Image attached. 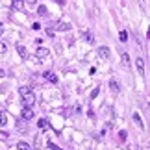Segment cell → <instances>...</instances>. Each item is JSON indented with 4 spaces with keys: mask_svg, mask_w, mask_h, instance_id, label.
<instances>
[{
    "mask_svg": "<svg viewBox=\"0 0 150 150\" xmlns=\"http://www.w3.org/2000/svg\"><path fill=\"white\" fill-rule=\"evenodd\" d=\"M11 8H13V9H17V11H22V9H24V0H13Z\"/></svg>",
    "mask_w": 150,
    "mask_h": 150,
    "instance_id": "52a82bcc",
    "label": "cell"
},
{
    "mask_svg": "<svg viewBox=\"0 0 150 150\" xmlns=\"http://www.w3.org/2000/svg\"><path fill=\"white\" fill-rule=\"evenodd\" d=\"M17 52H19V56L22 59H26L28 57V52H26V47H22V45H17Z\"/></svg>",
    "mask_w": 150,
    "mask_h": 150,
    "instance_id": "9c48e42d",
    "label": "cell"
},
{
    "mask_svg": "<svg viewBox=\"0 0 150 150\" xmlns=\"http://www.w3.org/2000/svg\"><path fill=\"white\" fill-rule=\"evenodd\" d=\"M85 39H87V41H89L91 45L95 43V39H93V33H91V32H85Z\"/></svg>",
    "mask_w": 150,
    "mask_h": 150,
    "instance_id": "ffe728a7",
    "label": "cell"
},
{
    "mask_svg": "<svg viewBox=\"0 0 150 150\" xmlns=\"http://www.w3.org/2000/svg\"><path fill=\"white\" fill-rule=\"evenodd\" d=\"M135 63H137V71H139V72L143 74V71H145V59H143V57L139 56V57L135 59Z\"/></svg>",
    "mask_w": 150,
    "mask_h": 150,
    "instance_id": "30bf717a",
    "label": "cell"
},
{
    "mask_svg": "<svg viewBox=\"0 0 150 150\" xmlns=\"http://www.w3.org/2000/svg\"><path fill=\"white\" fill-rule=\"evenodd\" d=\"M4 76V71H2V69H0V78H2Z\"/></svg>",
    "mask_w": 150,
    "mask_h": 150,
    "instance_id": "f1b7e54d",
    "label": "cell"
},
{
    "mask_svg": "<svg viewBox=\"0 0 150 150\" xmlns=\"http://www.w3.org/2000/svg\"><path fill=\"white\" fill-rule=\"evenodd\" d=\"M48 54H50V50L47 47H37L35 48V57H39V59H41V57H47Z\"/></svg>",
    "mask_w": 150,
    "mask_h": 150,
    "instance_id": "3957f363",
    "label": "cell"
},
{
    "mask_svg": "<svg viewBox=\"0 0 150 150\" xmlns=\"http://www.w3.org/2000/svg\"><path fill=\"white\" fill-rule=\"evenodd\" d=\"M54 2H57L59 6H65V4H67V0H54Z\"/></svg>",
    "mask_w": 150,
    "mask_h": 150,
    "instance_id": "4316f807",
    "label": "cell"
},
{
    "mask_svg": "<svg viewBox=\"0 0 150 150\" xmlns=\"http://www.w3.org/2000/svg\"><path fill=\"white\" fill-rule=\"evenodd\" d=\"M32 28H33V30H41V24H39V22H33Z\"/></svg>",
    "mask_w": 150,
    "mask_h": 150,
    "instance_id": "d4e9b609",
    "label": "cell"
},
{
    "mask_svg": "<svg viewBox=\"0 0 150 150\" xmlns=\"http://www.w3.org/2000/svg\"><path fill=\"white\" fill-rule=\"evenodd\" d=\"M119 39H120V43H126V41H128V32L122 30V32L119 33Z\"/></svg>",
    "mask_w": 150,
    "mask_h": 150,
    "instance_id": "5bb4252c",
    "label": "cell"
},
{
    "mask_svg": "<svg viewBox=\"0 0 150 150\" xmlns=\"http://www.w3.org/2000/svg\"><path fill=\"white\" fill-rule=\"evenodd\" d=\"M47 35L48 37H54V30H52V28H47Z\"/></svg>",
    "mask_w": 150,
    "mask_h": 150,
    "instance_id": "cb8c5ba5",
    "label": "cell"
},
{
    "mask_svg": "<svg viewBox=\"0 0 150 150\" xmlns=\"http://www.w3.org/2000/svg\"><path fill=\"white\" fill-rule=\"evenodd\" d=\"M6 122H8V117H6L4 111H0V126H4Z\"/></svg>",
    "mask_w": 150,
    "mask_h": 150,
    "instance_id": "e0dca14e",
    "label": "cell"
},
{
    "mask_svg": "<svg viewBox=\"0 0 150 150\" xmlns=\"http://www.w3.org/2000/svg\"><path fill=\"white\" fill-rule=\"evenodd\" d=\"M109 89L113 91V95H119V93H120V87H119L117 80H111V82H109Z\"/></svg>",
    "mask_w": 150,
    "mask_h": 150,
    "instance_id": "ba28073f",
    "label": "cell"
},
{
    "mask_svg": "<svg viewBox=\"0 0 150 150\" xmlns=\"http://www.w3.org/2000/svg\"><path fill=\"white\" fill-rule=\"evenodd\" d=\"M134 120H135V124H137V126H141V128H143V122H141L139 113H134Z\"/></svg>",
    "mask_w": 150,
    "mask_h": 150,
    "instance_id": "ac0fdd59",
    "label": "cell"
},
{
    "mask_svg": "<svg viewBox=\"0 0 150 150\" xmlns=\"http://www.w3.org/2000/svg\"><path fill=\"white\" fill-rule=\"evenodd\" d=\"M6 52H8V45L4 41H0V54H6Z\"/></svg>",
    "mask_w": 150,
    "mask_h": 150,
    "instance_id": "d6986e66",
    "label": "cell"
},
{
    "mask_svg": "<svg viewBox=\"0 0 150 150\" xmlns=\"http://www.w3.org/2000/svg\"><path fill=\"white\" fill-rule=\"evenodd\" d=\"M17 130H22V132H26L28 128H26V124H24V122H17Z\"/></svg>",
    "mask_w": 150,
    "mask_h": 150,
    "instance_id": "44dd1931",
    "label": "cell"
},
{
    "mask_svg": "<svg viewBox=\"0 0 150 150\" xmlns=\"http://www.w3.org/2000/svg\"><path fill=\"white\" fill-rule=\"evenodd\" d=\"M43 76H45V80H47V82H52V83H56V82H57V76H56V74L52 72V71H47V72L43 74Z\"/></svg>",
    "mask_w": 150,
    "mask_h": 150,
    "instance_id": "5b68a950",
    "label": "cell"
},
{
    "mask_svg": "<svg viewBox=\"0 0 150 150\" xmlns=\"http://www.w3.org/2000/svg\"><path fill=\"white\" fill-rule=\"evenodd\" d=\"M37 13L41 15V17H47L48 11H47V8H45V6H39V8H37Z\"/></svg>",
    "mask_w": 150,
    "mask_h": 150,
    "instance_id": "2e32d148",
    "label": "cell"
},
{
    "mask_svg": "<svg viewBox=\"0 0 150 150\" xmlns=\"http://www.w3.org/2000/svg\"><path fill=\"white\" fill-rule=\"evenodd\" d=\"M48 148H50V150H61L57 145H52V143H48Z\"/></svg>",
    "mask_w": 150,
    "mask_h": 150,
    "instance_id": "603a6c76",
    "label": "cell"
},
{
    "mask_svg": "<svg viewBox=\"0 0 150 150\" xmlns=\"http://www.w3.org/2000/svg\"><path fill=\"white\" fill-rule=\"evenodd\" d=\"M119 137H120V141H124V139H126V132H120Z\"/></svg>",
    "mask_w": 150,
    "mask_h": 150,
    "instance_id": "484cf974",
    "label": "cell"
},
{
    "mask_svg": "<svg viewBox=\"0 0 150 150\" xmlns=\"http://www.w3.org/2000/svg\"><path fill=\"white\" fill-rule=\"evenodd\" d=\"M37 126H39L41 130H48V128H50V122H48L47 119H41V120H37Z\"/></svg>",
    "mask_w": 150,
    "mask_h": 150,
    "instance_id": "8fae6325",
    "label": "cell"
},
{
    "mask_svg": "<svg viewBox=\"0 0 150 150\" xmlns=\"http://www.w3.org/2000/svg\"><path fill=\"white\" fill-rule=\"evenodd\" d=\"M120 57H122V63L128 67V65H130V56L126 54V52H120Z\"/></svg>",
    "mask_w": 150,
    "mask_h": 150,
    "instance_id": "9a60e30c",
    "label": "cell"
},
{
    "mask_svg": "<svg viewBox=\"0 0 150 150\" xmlns=\"http://www.w3.org/2000/svg\"><path fill=\"white\" fill-rule=\"evenodd\" d=\"M96 54H98V57L102 61H108L109 57H111V52H109L108 47H98V48H96Z\"/></svg>",
    "mask_w": 150,
    "mask_h": 150,
    "instance_id": "7a4b0ae2",
    "label": "cell"
},
{
    "mask_svg": "<svg viewBox=\"0 0 150 150\" xmlns=\"http://www.w3.org/2000/svg\"><path fill=\"white\" fill-rule=\"evenodd\" d=\"M98 91H100V87H98V85H96V87L93 89V93H91V100H93V98H95V96H96V95H98Z\"/></svg>",
    "mask_w": 150,
    "mask_h": 150,
    "instance_id": "7402d4cb",
    "label": "cell"
},
{
    "mask_svg": "<svg viewBox=\"0 0 150 150\" xmlns=\"http://www.w3.org/2000/svg\"><path fill=\"white\" fill-rule=\"evenodd\" d=\"M21 98H22V104H24V108H32L33 104H35V93L30 89V87H21Z\"/></svg>",
    "mask_w": 150,
    "mask_h": 150,
    "instance_id": "6da1fadb",
    "label": "cell"
},
{
    "mask_svg": "<svg viewBox=\"0 0 150 150\" xmlns=\"http://www.w3.org/2000/svg\"><path fill=\"white\" fill-rule=\"evenodd\" d=\"M2 33H4V24L0 22V35H2Z\"/></svg>",
    "mask_w": 150,
    "mask_h": 150,
    "instance_id": "83f0119b",
    "label": "cell"
},
{
    "mask_svg": "<svg viewBox=\"0 0 150 150\" xmlns=\"http://www.w3.org/2000/svg\"><path fill=\"white\" fill-rule=\"evenodd\" d=\"M56 28H57V30H61V32H69V30H71V24H69V22H65V21H59V22L56 24Z\"/></svg>",
    "mask_w": 150,
    "mask_h": 150,
    "instance_id": "8992f818",
    "label": "cell"
},
{
    "mask_svg": "<svg viewBox=\"0 0 150 150\" xmlns=\"http://www.w3.org/2000/svg\"><path fill=\"white\" fill-rule=\"evenodd\" d=\"M17 150H32V146L28 145V143L21 141V143H17Z\"/></svg>",
    "mask_w": 150,
    "mask_h": 150,
    "instance_id": "7c38bea8",
    "label": "cell"
},
{
    "mask_svg": "<svg viewBox=\"0 0 150 150\" xmlns=\"http://www.w3.org/2000/svg\"><path fill=\"white\" fill-rule=\"evenodd\" d=\"M37 6V0H24V8H28V9H33Z\"/></svg>",
    "mask_w": 150,
    "mask_h": 150,
    "instance_id": "4fadbf2b",
    "label": "cell"
},
{
    "mask_svg": "<svg viewBox=\"0 0 150 150\" xmlns=\"http://www.w3.org/2000/svg\"><path fill=\"white\" fill-rule=\"evenodd\" d=\"M22 119H24V120L33 119V109L32 108H22Z\"/></svg>",
    "mask_w": 150,
    "mask_h": 150,
    "instance_id": "277c9868",
    "label": "cell"
}]
</instances>
